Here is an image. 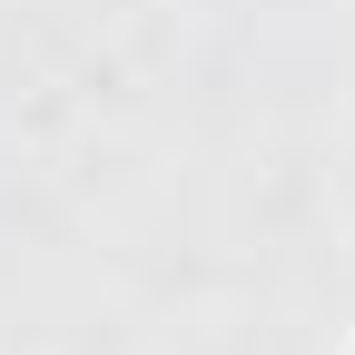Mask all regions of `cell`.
<instances>
[{"mask_svg": "<svg viewBox=\"0 0 355 355\" xmlns=\"http://www.w3.org/2000/svg\"><path fill=\"white\" fill-rule=\"evenodd\" d=\"M345 355H355V345H345Z\"/></svg>", "mask_w": 355, "mask_h": 355, "instance_id": "cell-1", "label": "cell"}]
</instances>
